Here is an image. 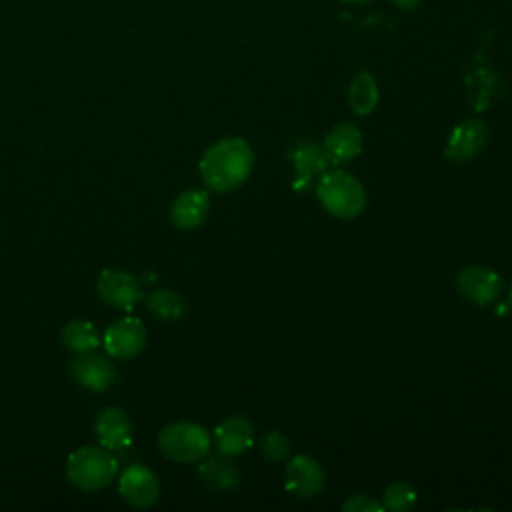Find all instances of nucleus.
I'll list each match as a JSON object with an SVG mask.
<instances>
[{"mask_svg": "<svg viewBox=\"0 0 512 512\" xmlns=\"http://www.w3.org/2000/svg\"><path fill=\"white\" fill-rule=\"evenodd\" d=\"M416 504V492L408 482H392L382 494V508L392 512L412 510Z\"/></svg>", "mask_w": 512, "mask_h": 512, "instance_id": "aec40b11", "label": "nucleus"}, {"mask_svg": "<svg viewBox=\"0 0 512 512\" xmlns=\"http://www.w3.org/2000/svg\"><path fill=\"white\" fill-rule=\"evenodd\" d=\"M398 8H402V10H412V8H416L418 4H420V0H392Z\"/></svg>", "mask_w": 512, "mask_h": 512, "instance_id": "b1692460", "label": "nucleus"}, {"mask_svg": "<svg viewBox=\"0 0 512 512\" xmlns=\"http://www.w3.org/2000/svg\"><path fill=\"white\" fill-rule=\"evenodd\" d=\"M210 212V194L202 188H190L176 196L170 206V222L180 230L198 228Z\"/></svg>", "mask_w": 512, "mask_h": 512, "instance_id": "ddd939ff", "label": "nucleus"}, {"mask_svg": "<svg viewBox=\"0 0 512 512\" xmlns=\"http://www.w3.org/2000/svg\"><path fill=\"white\" fill-rule=\"evenodd\" d=\"M456 290L458 294L478 306H486L494 302L502 292V278L496 270L488 266H466L456 274Z\"/></svg>", "mask_w": 512, "mask_h": 512, "instance_id": "6e6552de", "label": "nucleus"}, {"mask_svg": "<svg viewBox=\"0 0 512 512\" xmlns=\"http://www.w3.org/2000/svg\"><path fill=\"white\" fill-rule=\"evenodd\" d=\"M342 510L346 512H378L384 510L382 504H378L374 498L366 494H354L346 502H342Z\"/></svg>", "mask_w": 512, "mask_h": 512, "instance_id": "5701e85b", "label": "nucleus"}, {"mask_svg": "<svg viewBox=\"0 0 512 512\" xmlns=\"http://www.w3.org/2000/svg\"><path fill=\"white\" fill-rule=\"evenodd\" d=\"M70 376L90 392H106L116 382V366L108 354L90 350L74 354V360L70 362Z\"/></svg>", "mask_w": 512, "mask_h": 512, "instance_id": "0eeeda50", "label": "nucleus"}, {"mask_svg": "<svg viewBox=\"0 0 512 512\" xmlns=\"http://www.w3.org/2000/svg\"><path fill=\"white\" fill-rule=\"evenodd\" d=\"M286 488L300 496V498H314L322 492L326 474L322 464L308 456V454H298L294 456L288 466H286Z\"/></svg>", "mask_w": 512, "mask_h": 512, "instance_id": "f8f14e48", "label": "nucleus"}, {"mask_svg": "<svg viewBox=\"0 0 512 512\" xmlns=\"http://www.w3.org/2000/svg\"><path fill=\"white\" fill-rule=\"evenodd\" d=\"M96 292L100 300L114 310H132L142 298L140 282L126 270L106 268L96 280Z\"/></svg>", "mask_w": 512, "mask_h": 512, "instance_id": "423d86ee", "label": "nucleus"}, {"mask_svg": "<svg viewBox=\"0 0 512 512\" xmlns=\"http://www.w3.org/2000/svg\"><path fill=\"white\" fill-rule=\"evenodd\" d=\"M62 346L72 354H84L90 350H98L102 344V338L98 334V328L82 318H74L68 324H64L60 332Z\"/></svg>", "mask_w": 512, "mask_h": 512, "instance_id": "dca6fc26", "label": "nucleus"}, {"mask_svg": "<svg viewBox=\"0 0 512 512\" xmlns=\"http://www.w3.org/2000/svg\"><path fill=\"white\" fill-rule=\"evenodd\" d=\"M118 474V460L104 446L76 448L66 460V476L72 486L82 492H98L108 488Z\"/></svg>", "mask_w": 512, "mask_h": 512, "instance_id": "f03ea898", "label": "nucleus"}, {"mask_svg": "<svg viewBox=\"0 0 512 512\" xmlns=\"http://www.w3.org/2000/svg\"><path fill=\"white\" fill-rule=\"evenodd\" d=\"M260 454L270 462H280L290 454V442L284 432L270 430L260 440Z\"/></svg>", "mask_w": 512, "mask_h": 512, "instance_id": "4be33fe9", "label": "nucleus"}, {"mask_svg": "<svg viewBox=\"0 0 512 512\" xmlns=\"http://www.w3.org/2000/svg\"><path fill=\"white\" fill-rule=\"evenodd\" d=\"M488 142V128L480 118H468L456 124L446 142V158L452 162H468L482 152Z\"/></svg>", "mask_w": 512, "mask_h": 512, "instance_id": "9d476101", "label": "nucleus"}, {"mask_svg": "<svg viewBox=\"0 0 512 512\" xmlns=\"http://www.w3.org/2000/svg\"><path fill=\"white\" fill-rule=\"evenodd\" d=\"M226 458L228 456H224V454L210 456V458L204 456L198 466V474L202 476V480L216 490H232L240 482L238 468Z\"/></svg>", "mask_w": 512, "mask_h": 512, "instance_id": "f3484780", "label": "nucleus"}, {"mask_svg": "<svg viewBox=\"0 0 512 512\" xmlns=\"http://www.w3.org/2000/svg\"><path fill=\"white\" fill-rule=\"evenodd\" d=\"M118 492L134 508H152L160 500V482L148 466L132 464L122 472Z\"/></svg>", "mask_w": 512, "mask_h": 512, "instance_id": "1a4fd4ad", "label": "nucleus"}, {"mask_svg": "<svg viewBox=\"0 0 512 512\" xmlns=\"http://www.w3.org/2000/svg\"><path fill=\"white\" fill-rule=\"evenodd\" d=\"M254 168V152L244 138L230 136L210 144L198 164L202 182L212 192H232L242 186Z\"/></svg>", "mask_w": 512, "mask_h": 512, "instance_id": "f257e3e1", "label": "nucleus"}, {"mask_svg": "<svg viewBox=\"0 0 512 512\" xmlns=\"http://www.w3.org/2000/svg\"><path fill=\"white\" fill-rule=\"evenodd\" d=\"M322 150L332 164L354 160L362 152V132L356 124L340 122L324 138Z\"/></svg>", "mask_w": 512, "mask_h": 512, "instance_id": "2eb2a0df", "label": "nucleus"}, {"mask_svg": "<svg viewBox=\"0 0 512 512\" xmlns=\"http://www.w3.org/2000/svg\"><path fill=\"white\" fill-rule=\"evenodd\" d=\"M158 450L162 456H166L172 462L178 464H194L200 462L204 456H208V450L212 446L210 432L190 420H178L166 424L156 438Z\"/></svg>", "mask_w": 512, "mask_h": 512, "instance_id": "20e7f679", "label": "nucleus"}, {"mask_svg": "<svg viewBox=\"0 0 512 512\" xmlns=\"http://www.w3.org/2000/svg\"><path fill=\"white\" fill-rule=\"evenodd\" d=\"M348 2H366V0H348Z\"/></svg>", "mask_w": 512, "mask_h": 512, "instance_id": "a878e982", "label": "nucleus"}, {"mask_svg": "<svg viewBox=\"0 0 512 512\" xmlns=\"http://www.w3.org/2000/svg\"><path fill=\"white\" fill-rule=\"evenodd\" d=\"M146 308L152 316L164 322H176L186 314V300L170 288H156L146 298Z\"/></svg>", "mask_w": 512, "mask_h": 512, "instance_id": "6ab92c4d", "label": "nucleus"}, {"mask_svg": "<svg viewBox=\"0 0 512 512\" xmlns=\"http://www.w3.org/2000/svg\"><path fill=\"white\" fill-rule=\"evenodd\" d=\"M348 104L358 116H368L378 104V84L370 72L354 74L348 86Z\"/></svg>", "mask_w": 512, "mask_h": 512, "instance_id": "a211bd4d", "label": "nucleus"}, {"mask_svg": "<svg viewBox=\"0 0 512 512\" xmlns=\"http://www.w3.org/2000/svg\"><path fill=\"white\" fill-rule=\"evenodd\" d=\"M508 300H510V304H512V286H510V292H508Z\"/></svg>", "mask_w": 512, "mask_h": 512, "instance_id": "393cba45", "label": "nucleus"}, {"mask_svg": "<svg viewBox=\"0 0 512 512\" xmlns=\"http://www.w3.org/2000/svg\"><path fill=\"white\" fill-rule=\"evenodd\" d=\"M316 198L328 214L342 220H352L366 208L364 186L344 170H324L316 184Z\"/></svg>", "mask_w": 512, "mask_h": 512, "instance_id": "7ed1b4c3", "label": "nucleus"}, {"mask_svg": "<svg viewBox=\"0 0 512 512\" xmlns=\"http://www.w3.org/2000/svg\"><path fill=\"white\" fill-rule=\"evenodd\" d=\"M94 436L108 450H124L132 444V420L118 406H106L94 416Z\"/></svg>", "mask_w": 512, "mask_h": 512, "instance_id": "9b49d317", "label": "nucleus"}, {"mask_svg": "<svg viewBox=\"0 0 512 512\" xmlns=\"http://www.w3.org/2000/svg\"><path fill=\"white\" fill-rule=\"evenodd\" d=\"M254 442V426L244 416H228L214 430V446L220 454L232 458L244 454Z\"/></svg>", "mask_w": 512, "mask_h": 512, "instance_id": "4468645a", "label": "nucleus"}, {"mask_svg": "<svg viewBox=\"0 0 512 512\" xmlns=\"http://www.w3.org/2000/svg\"><path fill=\"white\" fill-rule=\"evenodd\" d=\"M294 164L302 174H316V172H324L328 166V158L324 154V150H318L316 146L304 144L296 150L294 156Z\"/></svg>", "mask_w": 512, "mask_h": 512, "instance_id": "412c9836", "label": "nucleus"}, {"mask_svg": "<svg viewBox=\"0 0 512 512\" xmlns=\"http://www.w3.org/2000/svg\"><path fill=\"white\" fill-rule=\"evenodd\" d=\"M102 346L114 360H132L146 346V328L134 316L116 318L102 334Z\"/></svg>", "mask_w": 512, "mask_h": 512, "instance_id": "39448f33", "label": "nucleus"}]
</instances>
